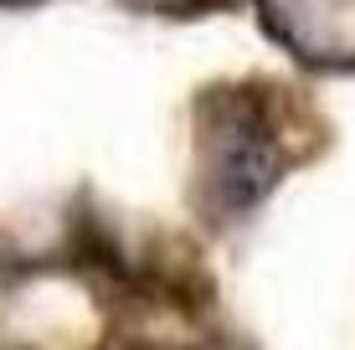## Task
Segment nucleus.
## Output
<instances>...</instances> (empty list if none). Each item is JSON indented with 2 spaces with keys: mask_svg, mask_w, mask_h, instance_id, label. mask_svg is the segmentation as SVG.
Instances as JSON below:
<instances>
[{
  "mask_svg": "<svg viewBox=\"0 0 355 350\" xmlns=\"http://www.w3.org/2000/svg\"><path fill=\"white\" fill-rule=\"evenodd\" d=\"M196 144H201V191L216 216L252 211L284 180V165H288L284 144H278L252 88L206 93Z\"/></svg>",
  "mask_w": 355,
  "mask_h": 350,
  "instance_id": "obj_1",
  "label": "nucleus"
}]
</instances>
